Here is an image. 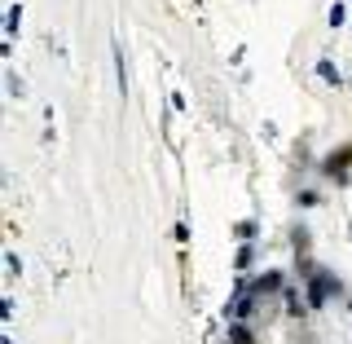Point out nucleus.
<instances>
[{
	"instance_id": "nucleus-1",
	"label": "nucleus",
	"mask_w": 352,
	"mask_h": 344,
	"mask_svg": "<svg viewBox=\"0 0 352 344\" xmlns=\"http://www.w3.org/2000/svg\"><path fill=\"white\" fill-rule=\"evenodd\" d=\"M317 75H322L326 84H339V71H335V66H330V62H317Z\"/></svg>"
},
{
	"instance_id": "nucleus-2",
	"label": "nucleus",
	"mask_w": 352,
	"mask_h": 344,
	"mask_svg": "<svg viewBox=\"0 0 352 344\" xmlns=\"http://www.w3.org/2000/svg\"><path fill=\"white\" fill-rule=\"evenodd\" d=\"M344 18H348V9H344V5H335V9H330V27H339Z\"/></svg>"
}]
</instances>
